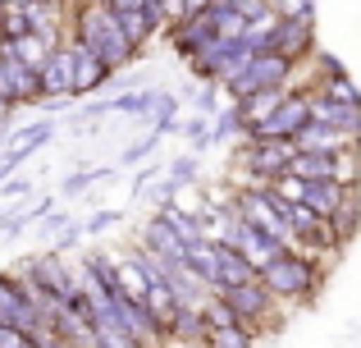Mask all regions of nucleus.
Segmentation results:
<instances>
[{
  "label": "nucleus",
  "instance_id": "f257e3e1",
  "mask_svg": "<svg viewBox=\"0 0 361 348\" xmlns=\"http://www.w3.org/2000/svg\"><path fill=\"white\" fill-rule=\"evenodd\" d=\"M69 37L78 46H87L92 55H97L101 64H106L110 73H119V69H128L133 60H137V46L128 42V32L119 28V18L110 14L101 0H78L73 5V14H69Z\"/></svg>",
  "mask_w": 361,
  "mask_h": 348
},
{
  "label": "nucleus",
  "instance_id": "f03ea898",
  "mask_svg": "<svg viewBox=\"0 0 361 348\" xmlns=\"http://www.w3.org/2000/svg\"><path fill=\"white\" fill-rule=\"evenodd\" d=\"M256 280L270 289V298L279 303V312L283 307H311L316 294H320V284H325V266L288 248V252H279L265 270H256Z\"/></svg>",
  "mask_w": 361,
  "mask_h": 348
},
{
  "label": "nucleus",
  "instance_id": "7ed1b4c3",
  "mask_svg": "<svg viewBox=\"0 0 361 348\" xmlns=\"http://www.w3.org/2000/svg\"><path fill=\"white\" fill-rule=\"evenodd\" d=\"M215 88L229 92V101H243L252 92H270V88H298V64L274 55V51H256V55H247L229 78L215 83Z\"/></svg>",
  "mask_w": 361,
  "mask_h": 348
},
{
  "label": "nucleus",
  "instance_id": "20e7f679",
  "mask_svg": "<svg viewBox=\"0 0 361 348\" xmlns=\"http://www.w3.org/2000/svg\"><path fill=\"white\" fill-rule=\"evenodd\" d=\"M9 275H23V280H32V284H42L46 294H55L60 303H73V298H78V270H73V261L60 257V252H51V248L14 261Z\"/></svg>",
  "mask_w": 361,
  "mask_h": 348
},
{
  "label": "nucleus",
  "instance_id": "39448f33",
  "mask_svg": "<svg viewBox=\"0 0 361 348\" xmlns=\"http://www.w3.org/2000/svg\"><path fill=\"white\" fill-rule=\"evenodd\" d=\"M307 124H311V101H307V88H288V92H283V101L274 106V115H265L261 124L247 128L243 143H279V138H298Z\"/></svg>",
  "mask_w": 361,
  "mask_h": 348
},
{
  "label": "nucleus",
  "instance_id": "423d86ee",
  "mask_svg": "<svg viewBox=\"0 0 361 348\" xmlns=\"http://www.w3.org/2000/svg\"><path fill=\"white\" fill-rule=\"evenodd\" d=\"M215 294L233 307L238 325H247V330H270V325L279 321V303L270 298V289H265L261 280H247V284H224V289H215Z\"/></svg>",
  "mask_w": 361,
  "mask_h": 348
},
{
  "label": "nucleus",
  "instance_id": "0eeeda50",
  "mask_svg": "<svg viewBox=\"0 0 361 348\" xmlns=\"http://www.w3.org/2000/svg\"><path fill=\"white\" fill-rule=\"evenodd\" d=\"M233 202H238V215H243L247 224H256V229H265L274 243L293 248L288 220H283V202L270 193V188H238V193H233Z\"/></svg>",
  "mask_w": 361,
  "mask_h": 348
},
{
  "label": "nucleus",
  "instance_id": "6e6552de",
  "mask_svg": "<svg viewBox=\"0 0 361 348\" xmlns=\"http://www.w3.org/2000/svg\"><path fill=\"white\" fill-rule=\"evenodd\" d=\"M247 55H252V51H247L238 37H215L211 46H202V51H197L192 60H183V64H188V69H192L202 83H220V78H229V73L238 69Z\"/></svg>",
  "mask_w": 361,
  "mask_h": 348
},
{
  "label": "nucleus",
  "instance_id": "1a4fd4ad",
  "mask_svg": "<svg viewBox=\"0 0 361 348\" xmlns=\"http://www.w3.org/2000/svg\"><path fill=\"white\" fill-rule=\"evenodd\" d=\"M37 73H42V106L46 110H69L73 106V55H69V46H55Z\"/></svg>",
  "mask_w": 361,
  "mask_h": 348
},
{
  "label": "nucleus",
  "instance_id": "9d476101",
  "mask_svg": "<svg viewBox=\"0 0 361 348\" xmlns=\"http://www.w3.org/2000/svg\"><path fill=\"white\" fill-rule=\"evenodd\" d=\"M270 51L283 55L293 64H307L316 55V14H302V18H279L270 37Z\"/></svg>",
  "mask_w": 361,
  "mask_h": 348
},
{
  "label": "nucleus",
  "instance_id": "9b49d317",
  "mask_svg": "<svg viewBox=\"0 0 361 348\" xmlns=\"http://www.w3.org/2000/svg\"><path fill=\"white\" fill-rule=\"evenodd\" d=\"M0 97L14 106H42V73L18 64L14 55H0Z\"/></svg>",
  "mask_w": 361,
  "mask_h": 348
},
{
  "label": "nucleus",
  "instance_id": "f8f14e48",
  "mask_svg": "<svg viewBox=\"0 0 361 348\" xmlns=\"http://www.w3.org/2000/svg\"><path fill=\"white\" fill-rule=\"evenodd\" d=\"M137 248L142 252H151V257H160L165 261V266H178V261H183V252H188V243L178 239L174 234V224L165 220V215H147V220H142V239H137Z\"/></svg>",
  "mask_w": 361,
  "mask_h": 348
},
{
  "label": "nucleus",
  "instance_id": "ddd939ff",
  "mask_svg": "<svg viewBox=\"0 0 361 348\" xmlns=\"http://www.w3.org/2000/svg\"><path fill=\"white\" fill-rule=\"evenodd\" d=\"M0 321L14 325V330H23V335L42 330V316L32 312V303L23 298V289H18V280L9 275V270H0Z\"/></svg>",
  "mask_w": 361,
  "mask_h": 348
},
{
  "label": "nucleus",
  "instance_id": "4468645a",
  "mask_svg": "<svg viewBox=\"0 0 361 348\" xmlns=\"http://www.w3.org/2000/svg\"><path fill=\"white\" fill-rule=\"evenodd\" d=\"M64 46H69V55H73V97H92V92L110 88V78H115V73H110L106 64L87 51V46H78L73 37H64Z\"/></svg>",
  "mask_w": 361,
  "mask_h": 348
},
{
  "label": "nucleus",
  "instance_id": "2eb2a0df",
  "mask_svg": "<svg viewBox=\"0 0 361 348\" xmlns=\"http://www.w3.org/2000/svg\"><path fill=\"white\" fill-rule=\"evenodd\" d=\"M229 243H233V248L243 252L247 261H252L256 270H265V266H270L274 257H279V252H288L283 243H274V239H270L265 229H256V224H247V220H238V229H233V239H229Z\"/></svg>",
  "mask_w": 361,
  "mask_h": 348
},
{
  "label": "nucleus",
  "instance_id": "dca6fc26",
  "mask_svg": "<svg viewBox=\"0 0 361 348\" xmlns=\"http://www.w3.org/2000/svg\"><path fill=\"white\" fill-rule=\"evenodd\" d=\"M293 147H298V152H311V156H334V152H343V147H357V138H348L343 128H334V124L311 119V124L293 138Z\"/></svg>",
  "mask_w": 361,
  "mask_h": 348
},
{
  "label": "nucleus",
  "instance_id": "f3484780",
  "mask_svg": "<svg viewBox=\"0 0 361 348\" xmlns=\"http://www.w3.org/2000/svg\"><path fill=\"white\" fill-rule=\"evenodd\" d=\"M247 280H256V266H252V261H247L233 243H215V289L247 284Z\"/></svg>",
  "mask_w": 361,
  "mask_h": 348
},
{
  "label": "nucleus",
  "instance_id": "a211bd4d",
  "mask_svg": "<svg viewBox=\"0 0 361 348\" xmlns=\"http://www.w3.org/2000/svg\"><path fill=\"white\" fill-rule=\"evenodd\" d=\"M357 229H361V188H348L338 211L329 215V234H334L338 248H348V243L357 239Z\"/></svg>",
  "mask_w": 361,
  "mask_h": 348
},
{
  "label": "nucleus",
  "instance_id": "6ab92c4d",
  "mask_svg": "<svg viewBox=\"0 0 361 348\" xmlns=\"http://www.w3.org/2000/svg\"><path fill=\"white\" fill-rule=\"evenodd\" d=\"M206 316H202V307H178V316H174V325H169V344H188V348H202L206 340Z\"/></svg>",
  "mask_w": 361,
  "mask_h": 348
},
{
  "label": "nucleus",
  "instance_id": "aec40b11",
  "mask_svg": "<svg viewBox=\"0 0 361 348\" xmlns=\"http://www.w3.org/2000/svg\"><path fill=\"white\" fill-rule=\"evenodd\" d=\"M0 55H14L18 64H27V69H42L46 55H51V46H46L42 37L23 32V37H5V42H0Z\"/></svg>",
  "mask_w": 361,
  "mask_h": 348
},
{
  "label": "nucleus",
  "instance_id": "412c9836",
  "mask_svg": "<svg viewBox=\"0 0 361 348\" xmlns=\"http://www.w3.org/2000/svg\"><path fill=\"white\" fill-rule=\"evenodd\" d=\"M343 193H348V188L334 184V179H325V184H307V197H302V206H311L320 220H329V215L338 211V202H343Z\"/></svg>",
  "mask_w": 361,
  "mask_h": 348
},
{
  "label": "nucleus",
  "instance_id": "4be33fe9",
  "mask_svg": "<svg viewBox=\"0 0 361 348\" xmlns=\"http://www.w3.org/2000/svg\"><path fill=\"white\" fill-rule=\"evenodd\" d=\"M183 261L192 266V275H197V280H202V284L215 294V243H211V239H197V243H188Z\"/></svg>",
  "mask_w": 361,
  "mask_h": 348
},
{
  "label": "nucleus",
  "instance_id": "5701e85b",
  "mask_svg": "<svg viewBox=\"0 0 361 348\" xmlns=\"http://www.w3.org/2000/svg\"><path fill=\"white\" fill-rule=\"evenodd\" d=\"M288 174L302 179V184H325V179H334V165H329V156H311V152H298L288 161Z\"/></svg>",
  "mask_w": 361,
  "mask_h": 348
},
{
  "label": "nucleus",
  "instance_id": "b1692460",
  "mask_svg": "<svg viewBox=\"0 0 361 348\" xmlns=\"http://www.w3.org/2000/svg\"><path fill=\"white\" fill-rule=\"evenodd\" d=\"M55 128H60V124H55V119H37V124H27V128H18V143L14 147H9V152H18V156H23V161H27V156H32V152H42V147L46 143H51V138H55Z\"/></svg>",
  "mask_w": 361,
  "mask_h": 348
},
{
  "label": "nucleus",
  "instance_id": "393cba45",
  "mask_svg": "<svg viewBox=\"0 0 361 348\" xmlns=\"http://www.w3.org/2000/svg\"><path fill=\"white\" fill-rule=\"evenodd\" d=\"M202 348H256V330H247V325H211Z\"/></svg>",
  "mask_w": 361,
  "mask_h": 348
},
{
  "label": "nucleus",
  "instance_id": "a878e982",
  "mask_svg": "<svg viewBox=\"0 0 361 348\" xmlns=\"http://www.w3.org/2000/svg\"><path fill=\"white\" fill-rule=\"evenodd\" d=\"M329 165H334V184L361 188V143H357V147H343V152H334V156H329Z\"/></svg>",
  "mask_w": 361,
  "mask_h": 348
},
{
  "label": "nucleus",
  "instance_id": "bb28decb",
  "mask_svg": "<svg viewBox=\"0 0 361 348\" xmlns=\"http://www.w3.org/2000/svg\"><path fill=\"white\" fill-rule=\"evenodd\" d=\"M151 106H156V88H137V92H119V97L110 101V115H137V119H147Z\"/></svg>",
  "mask_w": 361,
  "mask_h": 348
},
{
  "label": "nucleus",
  "instance_id": "cd10ccee",
  "mask_svg": "<svg viewBox=\"0 0 361 348\" xmlns=\"http://www.w3.org/2000/svg\"><path fill=\"white\" fill-rule=\"evenodd\" d=\"M243 133H247V124H243L238 106L220 110V115L211 119V143H215V147H220V143H233V138H238V143H243Z\"/></svg>",
  "mask_w": 361,
  "mask_h": 348
},
{
  "label": "nucleus",
  "instance_id": "c85d7f7f",
  "mask_svg": "<svg viewBox=\"0 0 361 348\" xmlns=\"http://www.w3.org/2000/svg\"><path fill=\"white\" fill-rule=\"evenodd\" d=\"M115 174V170H106V165H87V170H78V174H69L60 184V197H82L92 184H106V179Z\"/></svg>",
  "mask_w": 361,
  "mask_h": 348
},
{
  "label": "nucleus",
  "instance_id": "c756f323",
  "mask_svg": "<svg viewBox=\"0 0 361 348\" xmlns=\"http://www.w3.org/2000/svg\"><path fill=\"white\" fill-rule=\"evenodd\" d=\"M92 330H97V348H137L128 330H119L115 321H106V316H92Z\"/></svg>",
  "mask_w": 361,
  "mask_h": 348
},
{
  "label": "nucleus",
  "instance_id": "7c9ffc66",
  "mask_svg": "<svg viewBox=\"0 0 361 348\" xmlns=\"http://www.w3.org/2000/svg\"><path fill=\"white\" fill-rule=\"evenodd\" d=\"M320 92H325L329 101H338V106H361V88L353 83V73H343V78H334V83H320Z\"/></svg>",
  "mask_w": 361,
  "mask_h": 348
},
{
  "label": "nucleus",
  "instance_id": "2f4dec72",
  "mask_svg": "<svg viewBox=\"0 0 361 348\" xmlns=\"http://www.w3.org/2000/svg\"><path fill=\"white\" fill-rule=\"evenodd\" d=\"M156 147H160V133H156V128H147V138H137V143H128V147H123V165L147 161V156L156 152Z\"/></svg>",
  "mask_w": 361,
  "mask_h": 348
},
{
  "label": "nucleus",
  "instance_id": "473e14b6",
  "mask_svg": "<svg viewBox=\"0 0 361 348\" xmlns=\"http://www.w3.org/2000/svg\"><path fill=\"white\" fill-rule=\"evenodd\" d=\"M78 243H82V224H64V229L60 234H55V239H51V252H60V257H69V252L73 248H78Z\"/></svg>",
  "mask_w": 361,
  "mask_h": 348
},
{
  "label": "nucleus",
  "instance_id": "72a5a7b5",
  "mask_svg": "<svg viewBox=\"0 0 361 348\" xmlns=\"http://www.w3.org/2000/svg\"><path fill=\"white\" fill-rule=\"evenodd\" d=\"M215 83H202V92H197V115H206V119H215L220 115V101H215Z\"/></svg>",
  "mask_w": 361,
  "mask_h": 348
},
{
  "label": "nucleus",
  "instance_id": "f704fd0d",
  "mask_svg": "<svg viewBox=\"0 0 361 348\" xmlns=\"http://www.w3.org/2000/svg\"><path fill=\"white\" fill-rule=\"evenodd\" d=\"M32 344H37V348H78V344H69V340H64V335H55L51 325H42V330L32 335Z\"/></svg>",
  "mask_w": 361,
  "mask_h": 348
},
{
  "label": "nucleus",
  "instance_id": "c9c22d12",
  "mask_svg": "<svg viewBox=\"0 0 361 348\" xmlns=\"http://www.w3.org/2000/svg\"><path fill=\"white\" fill-rule=\"evenodd\" d=\"M37 224H42V239H55V234L69 224V211H51V215H42Z\"/></svg>",
  "mask_w": 361,
  "mask_h": 348
},
{
  "label": "nucleus",
  "instance_id": "e433bc0d",
  "mask_svg": "<svg viewBox=\"0 0 361 348\" xmlns=\"http://www.w3.org/2000/svg\"><path fill=\"white\" fill-rule=\"evenodd\" d=\"M110 224H119V211H97L87 224H82V234H101V229H110Z\"/></svg>",
  "mask_w": 361,
  "mask_h": 348
},
{
  "label": "nucleus",
  "instance_id": "4c0bfd02",
  "mask_svg": "<svg viewBox=\"0 0 361 348\" xmlns=\"http://www.w3.org/2000/svg\"><path fill=\"white\" fill-rule=\"evenodd\" d=\"M0 193H5V197H27V193H32V179H5Z\"/></svg>",
  "mask_w": 361,
  "mask_h": 348
},
{
  "label": "nucleus",
  "instance_id": "58836bf2",
  "mask_svg": "<svg viewBox=\"0 0 361 348\" xmlns=\"http://www.w3.org/2000/svg\"><path fill=\"white\" fill-rule=\"evenodd\" d=\"M110 14H128V9H147V0H101Z\"/></svg>",
  "mask_w": 361,
  "mask_h": 348
},
{
  "label": "nucleus",
  "instance_id": "ea45409f",
  "mask_svg": "<svg viewBox=\"0 0 361 348\" xmlns=\"http://www.w3.org/2000/svg\"><path fill=\"white\" fill-rule=\"evenodd\" d=\"M14 110H18V106H14V101H5V97H0V128H5V124H9V119H14Z\"/></svg>",
  "mask_w": 361,
  "mask_h": 348
},
{
  "label": "nucleus",
  "instance_id": "a19ab883",
  "mask_svg": "<svg viewBox=\"0 0 361 348\" xmlns=\"http://www.w3.org/2000/svg\"><path fill=\"white\" fill-rule=\"evenodd\" d=\"M0 14H5V5H0Z\"/></svg>",
  "mask_w": 361,
  "mask_h": 348
},
{
  "label": "nucleus",
  "instance_id": "79ce46f5",
  "mask_svg": "<svg viewBox=\"0 0 361 348\" xmlns=\"http://www.w3.org/2000/svg\"><path fill=\"white\" fill-rule=\"evenodd\" d=\"M0 239H5V234H0Z\"/></svg>",
  "mask_w": 361,
  "mask_h": 348
}]
</instances>
